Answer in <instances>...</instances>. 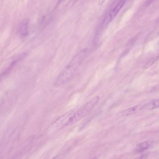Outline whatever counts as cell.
<instances>
[{"label": "cell", "instance_id": "cell-4", "mask_svg": "<svg viewBox=\"0 0 159 159\" xmlns=\"http://www.w3.org/2000/svg\"><path fill=\"white\" fill-rule=\"evenodd\" d=\"M153 142L152 141H144L137 146L134 150L136 153L141 152L151 148Z\"/></svg>", "mask_w": 159, "mask_h": 159}, {"label": "cell", "instance_id": "cell-5", "mask_svg": "<svg viewBox=\"0 0 159 159\" xmlns=\"http://www.w3.org/2000/svg\"><path fill=\"white\" fill-rule=\"evenodd\" d=\"M143 105L138 104L134 107L125 109L121 112V114L123 116H127L134 114L141 109H143Z\"/></svg>", "mask_w": 159, "mask_h": 159}, {"label": "cell", "instance_id": "cell-2", "mask_svg": "<svg viewBox=\"0 0 159 159\" xmlns=\"http://www.w3.org/2000/svg\"><path fill=\"white\" fill-rule=\"evenodd\" d=\"M98 100V97H95L86 103L69 119L66 125L74 123L84 117L93 107Z\"/></svg>", "mask_w": 159, "mask_h": 159}, {"label": "cell", "instance_id": "cell-3", "mask_svg": "<svg viewBox=\"0 0 159 159\" xmlns=\"http://www.w3.org/2000/svg\"><path fill=\"white\" fill-rule=\"evenodd\" d=\"M29 20L25 19L20 23L19 27V32L22 37H25L29 34Z\"/></svg>", "mask_w": 159, "mask_h": 159}, {"label": "cell", "instance_id": "cell-6", "mask_svg": "<svg viewBox=\"0 0 159 159\" xmlns=\"http://www.w3.org/2000/svg\"><path fill=\"white\" fill-rule=\"evenodd\" d=\"M126 0H120L112 11L110 15L111 18L115 17L125 4Z\"/></svg>", "mask_w": 159, "mask_h": 159}, {"label": "cell", "instance_id": "cell-7", "mask_svg": "<svg viewBox=\"0 0 159 159\" xmlns=\"http://www.w3.org/2000/svg\"><path fill=\"white\" fill-rule=\"evenodd\" d=\"M159 107V99L143 105V109L149 110Z\"/></svg>", "mask_w": 159, "mask_h": 159}, {"label": "cell", "instance_id": "cell-1", "mask_svg": "<svg viewBox=\"0 0 159 159\" xmlns=\"http://www.w3.org/2000/svg\"><path fill=\"white\" fill-rule=\"evenodd\" d=\"M90 52L88 48H84L77 53L59 73L54 82L55 86L61 85L70 79Z\"/></svg>", "mask_w": 159, "mask_h": 159}]
</instances>
